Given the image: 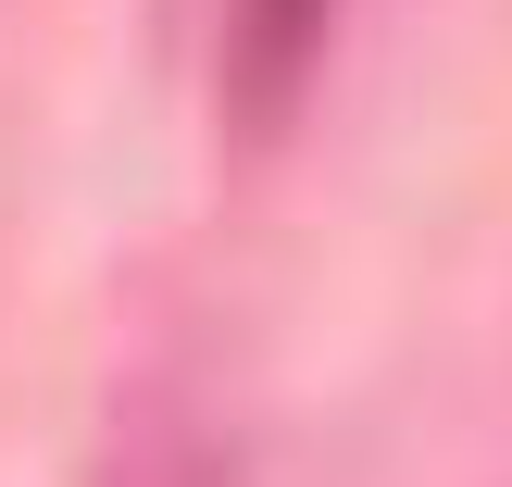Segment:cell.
Segmentation results:
<instances>
[{
  "label": "cell",
  "instance_id": "1",
  "mask_svg": "<svg viewBox=\"0 0 512 487\" xmlns=\"http://www.w3.org/2000/svg\"><path fill=\"white\" fill-rule=\"evenodd\" d=\"M338 13L350 0H238L225 13V113H238V138H275L313 100L325 50H338Z\"/></svg>",
  "mask_w": 512,
  "mask_h": 487
},
{
  "label": "cell",
  "instance_id": "2",
  "mask_svg": "<svg viewBox=\"0 0 512 487\" xmlns=\"http://www.w3.org/2000/svg\"><path fill=\"white\" fill-rule=\"evenodd\" d=\"M100 487H238V463H225V438H213V425L163 413V425H138V438L100 463Z\"/></svg>",
  "mask_w": 512,
  "mask_h": 487
}]
</instances>
